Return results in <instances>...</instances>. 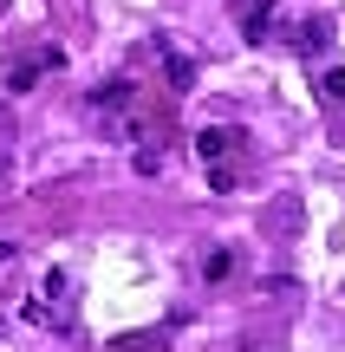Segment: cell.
Masks as SVG:
<instances>
[{
  "mask_svg": "<svg viewBox=\"0 0 345 352\" xmlns=\"http://www.w3.org/2000/svg\"><path fill=\"white\" fill-rule=\"evenodd\" d=\"M326 98H333V104H345V72H326Z\"/></svg>",
  "mask_w": 345,
  "mask_h": 352,
  "instance_id": "4",
  "label": "cell"
},
{
  "mask_svg": "<svg viewBox=\"0 0 345 352\" xmlns=\"http://www.w3.org/2000/svg\"><path fill=\"white\" fill-rule=\"evenodd\" d=\"M104 352H169L156 333H130V340H117V346H104Z\"/></svg>",
  "mask_w": 345,
  "mask_h": 352,
  "instance_id": "3",
  "label": "cell"
},
{
  "mask_svg": "<svg viewBox=\"0 0 345 352\" xmlns=\"http://www.w3.org/2000/svg\"><path fill=\"white\" fill-rule=\"evenodd\" d=\"M0 7H7V0H0Z\"/></svg>",
  "mask_w": 345,
  "mask_h": 352,
  "instance_id": "5",
  "label": "cell"
},
{
  "mask_svg": "<svg viewBox=\"0 0 345 352\" xmlns=\"http://www.w3.org/2000/svg\"><path fill=\"white\" fill-rule=\"evenodd\" d=\"M235 13H241L248 39H267V26H274V0H235Z\"/></svg>",
  "mask_w": 345,
  "mask_h": 352,
  "instance_id": "2",
  "label": "cell"
},
{
  "mask_svg": "<svg viewBox=\"0 0 345 352\" xmlns=\"http://www.w3.org/2000/svg\"><path fill=\"white\" fill-rule=\"evenodd\" d=\"M195 157L215 170V189H241V170H235V157H241V131H228V124L202 131V138H195Z\"/></svg>",
  "mask_w": 345,
  "mask_h": 352,
  "instance_id": "1",
  "label": "cell"
}]
</instances>
